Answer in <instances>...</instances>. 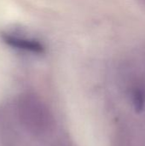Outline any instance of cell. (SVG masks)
Returning <instances> with one entry per match:
<instances>
[{
    "mask_svg": "<svg viewBox=\"0 0 145 146\" xmlns=\"http://www.w3.org/2000/svg\"><path fill=\"white\" fill-rule=\"evenodd\" d=\"M16 112L21 125L35 136L45 135L54 127V117L50 110L35 93L21 94L16 101Z\"/></svg>",
    "mask_w": 145,
    "mask_h": 146,
    "instance_id": "6da1fadb",
    "label": "cell"
},
{
    "mask_svg": "<svg viewBox=\"0 0 145 146\" xmlns=\"http://www.w3.org/2000/svg\"><path fill=\"white\" fill-rule=\"evenodd\" d=\"M3 42L21 52L32 55H42L44 53L45 47L38 38L26 35L23 33L15 31H6L1 33Z\"/></svg>",
    "mask_w": 145,
    "mask_h": 146,
    "instance_id": "7a4b0ae2",
    "label": "cell"
},
{
    "mask_svg": "<svg viewBox=\"0 0 145 146\" xmlns=\"http://www.w3.org/2000/svg\"><path fill=\"white\" fill-rule=\"evenodd\" d=\"M131 100L134 110L139 114L145 106V90L142 87H136L132 90L131 95Z\"/></svg>",
    "mask_w": 145,
    "mask_h": 146,
    "instance_id": "3957f363",
    "label": "cell"
},
{
    "mask_svg": "<svg viewBox=\"0 0 145 146\" xmlns=\"http://www.w3.org/2000/svg\"><path fill=\"white\" fill-rule=\"evenodd\" d=\"M55 146H70V145H68L67 143H60V144H58V145Z\"/></svg>",
    "mask_w": 145,
    "mask_h": 146,
    "instance_id": "277c9868",
    "label": "cell"
}]
</instances>
